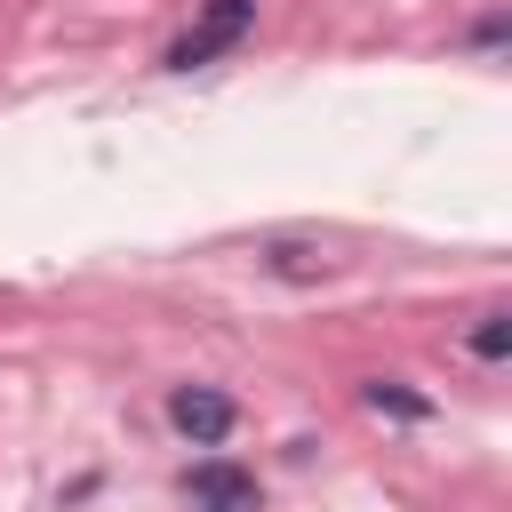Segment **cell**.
Instances as JSON below:
<instances>
[{"label":"cell","mask_w":512,"mask_h":512,"mask_svg":"<svg viewBox=\"0 0 512 512\" xmlns=\"http://www.w3.org/2000/svg\"><path fill=\"white\" fill-rule=\"evenodd\" d=\"M256 32V0H208L200 16H192V32L184 40H168V72H200V64H216V56H232L240 40Z\"/></svg>","instance_id":"6da1fadb"},{"label":"cell","mask_w":512,"mask_h":512,"mask_svg":"<svg viewBox=\"0 0 512 512\" xmlns=\"http://www.w3.org/2000/svg\"><path fill=\"white\" fill-rule=\"evenodd\" d=\"M168 424H176L192 448H216V440H232L240 400H232V392H216V384H176V392H168Z\"/></svg>","instance_id":"7a4b0ae2"},{"label":"cell","mask_w":512,"mask_h":512,"mask_svg":"<svg viewBox=\"0 0 512 512\" xmlns=\"http://www.w3.org/2000/svg\"><path fill=\"white\" fill-rule=\"evenodd\" d=\"M184 496H192L200 512H256V504H264L256 472H248V464H232V456H200V464L184 472Z\"/></svg>","instance_id":"3957f363"},{"label":"cell","mask_w":512,"mask_h":512,"mask_svg":"<svg viewBox=\"0 0 512 512\" xmlns=\"http://www.w3.org/2000/svg\"><path fill=\"white\" fill-rule=\"evenodd\" d=\"M360 400L376 408V416H392V424H432L440 408H432V392H416V384H400V376H368L360 384Z\"/></svg>","instance_id":"277c9868"},{"label":"cell","mask_w":512,"mask_h":512,"mask_svg":"<svg viewBox=\"0 0 512 512\" xmlns=\"http://www.w3.org/2000/svg\"><path fill=\"white\" fill-rule=\"evenodd\" d=\"M264 272L304 288V280H328V256H320V248H304V240H264Z\"/></svg>","instance_id":"5b68a950"},{"label":"cell","mask_w":512,"mask_h":512,"mask_svg":"<svg viewBox=\"0 0 512 512\" xmlns=\"http://www.w3.org/2000/svg\"><path fill=\"white\" fill-rule=\"evenodd\" d=\"M464 344H472V360H488V368H496V360L512 352V312H480V328H472Z\"/></svg>","instance_id":"8992f818"},{"label":"cell","mask_w":512,"mask_h":512,"mask_svg":"<svg viewBox=\"0 0 512 512\" xmlns=\"http://www.w3.org/2000/svg\"><path fill=\"white\" fill-rule=\"evenodd\" d=\"M504 32H512V24H504V8H488V16H480V24H472V48H496V40H504Z\"/></svg>","instance_id":"52a82bcc"}]
</instances>
